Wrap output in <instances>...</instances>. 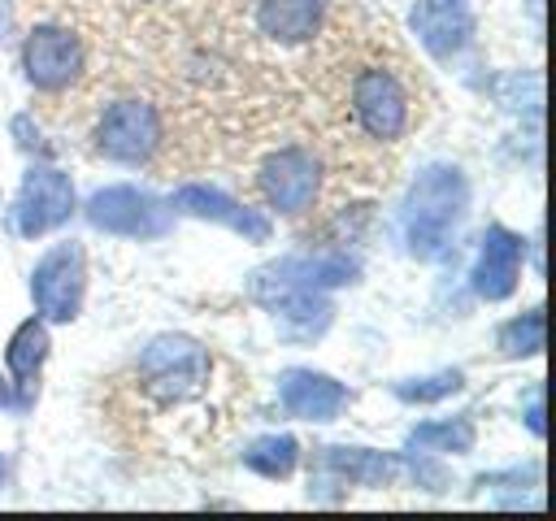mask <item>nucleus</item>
<instances>
[{"label":"nucleus","mask_w":556,"mask_h":521,"mask_svg":"<svg viewBox=\"0 0 556 521\" xmlns=\"http://www.w3.org/2000/svg\"><path fill=\"white\" fill-rule=\"evenodd\" d=\"M469 204V182L456 165H426L404 195V239L413 256L434 260L447 252Z\"/></svg>","instance_id":"f257e3e1"},{"label":"nucleus","mask_w":556,"mask_h":521,"mask_svg":"<svg viewBox=\"0 0 556 521\" xmlns=\"http://www.w3.org/2000/svg\"><path fill=\"white\" fill-rule=\"evenodd\" d=\"M139 373L161 404H178L200 395V386L208 382V352L187 334H161L143 347Z\"/></svg>","instance_id":"f03ea898"},{"label":"nucleus","mask_w":556,"mask_h":521,"mask_svg":"<svg viewBox=\"0 0 556 521\" xmlns=\"http://www.w3.org/2000/svg\"><path fill=\"white\" fill-rule=\"evenodd\" d=\"M87 221L122 239H156L169 230V208L139 187H104L87 200Z\"/></svg>","instance_id":"7ed1b4c3"},{"label":"nucleus","mask_w":556,"mask_h":521,"mask_svg":"<svg viewBox=\"0 0 556 521\" xmlns=\"http://www.w3.org/2000/svg\"><path fill=\"white\" fill-rule=\"evenodd\" d=\"M83 247L78 243H56L52 252L39 256L30 274V295L43 321H74L83 304Z\"/></svg>","instance_id":"20e7f679"},{"label":"nucleus","mask_w":556,"mask_h":521,"mask_svg":"<svg viewBox=\"0 0 556 521\" xmlns=\"http://www.w3.org/2000/svg\"><path fill=\"white\" fill-rule=\"evenodd\" d=\"M156 143H161V117L148 100H117L113 109H104L96 126V148L122 165L148 161Z\"/></svg>","instance_id":"39448f33"},{"label":"nucleus","mask_w":556,"mask_h":521,"mask_svg":"<svg viewBox=\"0 0 556 521\" xmlns=\"http://www.w3.org/2000/svg\"><path fill=\"white\" fill-rule=\"evenodd\" d=\"M74 213V187L61 169L52 165H35L26 178H22V191L13 200V221H17V234L35 239V234H48L52 226H61L65 217Z\"/></svg>","instance_id":"423d86ee"},{"label":"nucleus","mask_w":556,"mask_h":521,"mask_svg":"<svg viewBox=\"0 0 556 521\" xmlns=\"http://www.w3.org/2000/svg\"><path fill=\"white\" fill-rule=\"evenodd\" d=\"M248 295L261 304V308H269L274 317H282L287 326H291V334H321L326 330V321H330V304L321 300V291H308V287H295V282H287V278H278V274H269V269H256L252 278H248Z\"/></svg>","instance_id":"0eeeda50"},{"label":"nucleus","mask_w":556,"mask_h":521,"mask_svg":"<svg viewBox=\"0 0 556 521\" xmlns=\"http://www.w3.org/2000/svg\"><path fill=\"white\" fill-rule=\"evenodd\" d=\"M22 69L39 91H61L83 74V43L61 26H35L22 43Z\"/></svg>","instance_id":"6e6552de"},{"label":"nucleus","mask_w":556,"mask_h":521,"mask_svg":"<svg viewBox=\"0 0 556 521\" xmlns=\"http://www.w3.org/2000/svg\"><path fill=\"white\" fill-rule=\"evenodd\" d=\"M261 191L278 213H300L317 195V156L308 148H278L261 165Z\"/></svg>","instance_id":"1a4fd4ad"},{"label":"nucleus","mask_w":556,"mask_h":521,"mask_svg":"<svg viewBox=\"0 0 556 521\" xmlns=\"http://www.w3.org/2000/svg\"><path fill=\"white\" fill-rule=\"evenodd\" d=\"M352 109H356V122L374 139H395L408 122V96L387 69H365L352 82Z\"/></svg>","instance_id":"9d476101"},{"label":"nucleus","mask_w":556,"mask_h":521,"mask_svg":"<svg viewBox=\"0 0 556 521\" xmlns=\"http://www.w3.org/2000/svg\"><path fill=\"white\" fill-rule=\"evenodd\" d=\"M278 399L300 421H334L348 408V386L317 369H282L278 373Z\"/></svg>","instance_id":"9b49d317"},{"label":"nucleus","mask_w":556,"mask_h":521,"mask_svg":"<svg viewBox=\"0 0 556 521\" xmlns=\"http://www.w3.org/2000/svg\"><path fill=\"white\" fill-rule=\"evenodd\" d=\"M174 208L191 213V217H204V221H217V226H230L235 234L252 239V243H265L269 239V217L256 213V208H243L239 200H230L226 191L217 187H204V182H187L174 191Z\"/></svg>","instance_id":"f8f14e48"},{"label":"nucleus","mask_w":556,"mask_h":521,"mask_svg":"<svg viewBox=\"0 0 556 521\" xmlns=\"http://www.w3.org/2000/svg\"><path fill=\"white\" fill-rule=\"evenodd\" d=\"M521 256H526V243L521 234L504 230V226H491L482 234V247H478V265H473V291L482 300H508L513 287H517V274H521Z\"/></svg>","instance_id":"ddd939ff"},{"label":"nucleus","mask_w":556,"mask_h":521,"mask_svg":"<svg viewBox=\"0 0 556 521\" xmlns=\"http://www.w3.org/2000/svg\"><path fill=\"white\" fill-rule=\"evenodd\" d=\"M408 22H413L421 48L430 56H439V61L456 56L469 43V35H473V17L460 4H447V0H417Z\"/></svg>","instance_id":"4468645a"},{"label":"nucleus","mask_w":556,"mask_h":521,"mask_svg":"<svg viewBox=\"0 0 556 521\" xmlns=\"http://www.w3.org/2000/svg\"><path fill=\"white\" fill-rule=\"evenodd\" d=\"M269 274L295 282V287H308V291H326V287H343V282H356L361 265L352 256H334V252H321V256H282L274 265H265Z\"/></svg>","instance_id":"2eb2a0df"},{"label":"nucleus","mask_w":556,"mask_h":521,"mask_svg":"<svg viewBox=\"0 0 556 521\" xmlns=\"http://www.w3.org/2000/svg\"><path fill=\"white\" fill-rule=\"evenodd\" d=\"M256 26L278 43H304L321 26V0H261Z\"/></svg>","instance_id":"dca6fc26"},{"label":"nucleus","mask_w":556,"mask_h":521,"mask_svg":"<svg viewBox=\"0 0 556 521\" xmlns=\"http://www.w3.org/2000/svg\"><path fill=\"white\" fill-rule=\"evenodd\" d=\"M4 360H9V373H13L17 391H22V404H30V399H35L39 369H43V360H48V330H43V321H35V317L22 321V326L13 330V339H9Z\"/></svg>","instance_id":"f3484780"},{"label":"nucleus","mask_w":556,"mask_h":521,"mask_svg":"<svg viewBox=\"0 0 556 521\" xmlns=\"http://www.w3.org/2000/svg\"><path fill=\"white\" fill-rule=\"evenodd\" d=\"M321 465L343 478V482H361V486H387L400 473V460L387 452H369V447H326Z\"/></svg>","instance_id":"a211bd4d"},{"label":"nucleus","mask_w":556,"mask_h":521,"mask_svg":"<svg viewBox=\"0 0 556 521\" xmlns=\"http://www.w3.org/2000/svg\"><path fill=\"white\" fill-rule=\"evenodd\" d=\"M295 460H300V443L291 434H265V439L248 443V452H243V465L261 478H287L295 469Z\"/></svg>","instance_id":"6ab92c4d"},{"label":"nucleus","mask_w":556,"mask_h":521,"mask_svg":"<svg viewBox=\"0 0 556 521\" xmlns=\"http://www.w3.org/2000/svg\"><path fill=\"white\" fill-rule=\"evenodd\" d=\"M543 334H547V317H543V308H530V313L504 321L495 343L504 356H534V352H543Z\"/></svg>","instance_id":"aec40b11"},{"label":"nucleus","mask_w":556,"mask_h":521,"mask_svg":"<svg viewBox=\"0 0 556 521\" xmlns=\"http://www.w3.org/2000/svg\"><path fill=\"white\" fill-rule=\"evenodd\" d=\"M408 447H421V452H469L473 447V421L469 417H456V421L417 425L408 434Z\"/></svg>","instance_id":"412c9836"},{"label":"nucleus","mask_w":556,"mask_h":521,"mask_svg":"<svg viewBox=\"0 0 556 521\" xmlns=\"http://www.w3.org/2000/svg\"><path fill=\"white\" fill-rule=\"evenodd\" d=\"M460 382H465V373H460V369H443V373H430V378L400 382V386H395V395H400V399H408V404H434V399H443V395L460 391Z\"/></svg>","instance_id":"4be33fe9"},{"label":"nucleus","mask_w":556,"mask_h":521,"mask_svg":"<svg viewBox=\"0 0 556 521\" xmlns=\"http://www.w3.org/2000/svg\"><path fill=\"white\" fill-rule=\"evenodd\" d=\"M526 425L534 430V434H543L547 425H543V386H530V404H526Z\"/></svg>","instance_id":"5701e85b"},{"label":"nucleus","mask_w":556,"mask_h":521,"mask_svg":"<svg viewBox=\"0 0 556 521\" xmlns=\"http://www.w3.org/2000/svg\"><path fill=\"white\" fill-rule=\"evenodd\" d=\"M4 22H9V4L0 0V35H4Z\"/></svg>","instance_id":"b1692460"},{"label":"nucleus","mask_w":556,"mask_h":521,"mask_svg":"<svg viewBox=\"0 0 556 521\" xmlns=\"http://www.w3.org/2000/svg\"><path fill=\"white\" fill-rule=\"evenodd\" d=\"M9 404V386H4V378H0V408Z\"/></svg>","instance_id":"393cba45"},{"label":"nucleus","mask_w":556,"mask_h":521,"mask_svg":"<svg viewBox=\"0 0 556 521\" xmlns=\"http://www.w3.org/2000/svg\"><path fill=\"white\" fill-rule=\"evenodd\" d=\"M530 9H534V17H543V0H530Z\"/></svg>","instance_id":"a878e982"},{"label":"nucleus","mask_w":556,"mask_h":521,"mask_svg":"<svg viewBox=\"0 0 556 521\" xmlns=\"http://www.w3.org/2000/svg\"><path fill=\"white\" fill-rule=\"evenodd\" d=\"M0 469H4V465H0Z\"/></svg>","instance_id":"bb28decb"}]
</instances>
